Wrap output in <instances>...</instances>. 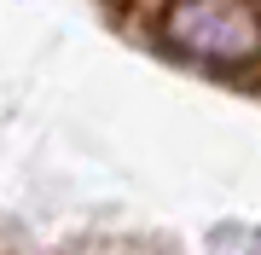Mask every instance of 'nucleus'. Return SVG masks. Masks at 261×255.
I'll use <instances>...</instances> for the list:
<instances>
[{"mask_svg":"<svg viewBox=\"0 0 261 255\" xmlns=\"http://www.w3.org/2000/svg\"><path fill=\"white\" fill-rule=\"evenodd\" d=\"M105 6L180 64L261 87V0H105Z\"/></svg>","mask_w":261,"mask_h":255,"instance_id":"1","label":"nucleus"},{"mask_svg":"<svg viewBox=\"0 0 261 255\" xmlns=\"http://www.w3.org/2000/svg\"><path fill=\"white\" fill-rule=\"evenodd\" d=\"M250 255H261V244H255V249H250Z\"/></svg>","mask_w":261,"mask_h":255,"instance_id":"2","label":"nucleus"}]
</instances>
